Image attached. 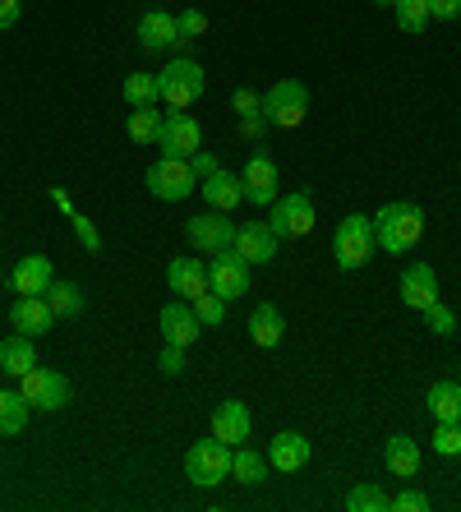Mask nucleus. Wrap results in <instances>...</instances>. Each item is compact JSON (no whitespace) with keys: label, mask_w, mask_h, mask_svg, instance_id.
Here are the masks:
<instances>
[{"label":"nucleus","mask_w":461,"mask_h":512,"mask_svg":"<svg viewBox=\"0 0 461 512\" xmlns=\"http://www.w3.org/2000/svg\"><path fill=\"white\" fill-rule=\"evenodd\" d=\"M28 397L19 393V388H0V434L5 439H14V434H24V425H28Z\"/></svg>","instance_id":"27"},{"label":"nucleus","mask_w":461,"mask_h":512,"mask_svg":"<svg viewBox=\"0 0 461 512\" xmlns=\"http://www.w3.org/2000/svg\"><path fill=\"white\" fill-rule=\"evenodd\" d=\"M166 286H171L180 300L203 296V291H208V263H199V259H171V263H166Z\"/></svg>","instance_id":"23"},{"label":"nucleus","mask_w":461,"mask_h":512,"mask_svg":"<svg viewBox=\"0 0 461 512\" xmlns=\"http://www.w3.org/2000/svg\"><path fill=\"white\" fill-rule=\"evenodd\" d=\"M10 323H14V333H24V337H47L56 314H51L47 296H19L10 305Z\"/></svg>","instance_id":"18"},{"label":"nucleus","mask_w":461,"mask_h":512,"mask_svg":"<svg viewBox=\"0 0 461 512\" xmlns=\"http://www.w3.org/2000/svg\"><path fill=\"white\" fill-rule=\"evenodd\" d=\"M309 116V88L300 79H277V84L263 93V120L277 125V130H296Z\"/></svg>","instance_id":"4"},{"label":"nucleus","mask_w":461,"mask_h":512,"mask_svg":"<svg viewBox=\"0 0 461 512\" xmlns=\"http://www.w3.org/2000/svg\"><path fill=\"white\" fill-rule=\"evenodd\" d=\"M157 130H162V116H157V107H134L130 120H125V134H130L134 143H157Z\"/></svg>","instance_id":"33"},{"label":"nucleus","mask_w":461,"mask_h":512,"mask_svg":"<svg viewBox=\"0 0 461 512\" xmlns=\"http://www.w3.org/2000/svg\"><path fill=\"white\" fill-rule=\"evenodd\" d=\"M157 328H162V342H176V346H185V351L203 337V323H199V314H194L190 300H171V305H162Z\"/></svg>","instance_id":"13"},{"label":"nucleus","mask_w":461,"mask_h":512,"mask_svg":"<svg viewBox=\"0 0 461 512\" xmlns=\"http://www.w3.org/2000/svg\"><path fill=\"white\" fill-rule=\"evenodd\" d=\"M434 300H438L434 268H429V263H406V273H402V305H406V310H420V314H425Z\"/></svg>","instance_id":"19"},{"label":"nucleus","mask_w":461,"mask_h":512,"mask_svg":"<svg viewBox=\"0 0 461 512\" xmlns=\"http://www.w3.org/2000/svg\"><path fill=\"white\" fill-rule=\"evenodd\" d=\"M277 162H272L268 153H254L245 162V171H240V190H245V203H254V208H272L277 203Z\"/></svg>","instance_id":"12"},{"label":"nucleus","mask_w":461,"mask_h":512,"mask_svg":"<svg viewBox=\"0 0 461 512\" xmlns=\"http://www.w3.org/2000/svg\"><path fill=\"white\" fill-rule=\"evenodd\" d=\"M231 476L240 480V485H263V480H268V457L263 453H254V448H245V443H240L236 453H231Z\"/></svg>","instance_id":"29"},{"label":"nucleus","mask_w":461,"mask_h":512,"mask_svg":"<svg viewBox=\"0 0 461 512\" xmlns=\"http://www.w3.org/2000/svg\"><path fill=\"white\" fill-rule=\"evenodd\" d=\"M203 65L199 60H190V56H176V60H166L162 70H157V88H162V102L171 111H185V107H194L203 97Z\"/></svg>","instance_id":"3"},{"label":"nucleus","mask_w":461,"mask_h":512,"mask_svg":"<svg viewBox=\"0 0 461 512\" xmlns=\"http://www.w3.org/2000/svg\"><path fill=\"white\" fill-rule=\"evenodd\" d=\"M56 282L47 254H24V259L10 268V286L14 296H47V286Z\"/></svg>","instance_id":"17"},{"label":"nucleus","mask_w":461,"mask_h":512,"mask_svg":"<svg viewBox=\"0 0 461 512\" xmlns=\"http://www.w3.org/2000/svg\"><path fill=\"white\" fill-rule=\"evenodd\" d=\"M157 365H162V374H171V379H180V374H185V346H176V342H162V356H157Z\"/></svg>","instance_id":"39"},{"label":"nucleus","mask_w":461,"mask_h":512,"mask_svg":"<svg viewBox=\"0 0 461 512\" xmlns=\"http://www.w3.org/2000/svg\"><path fill=\"white\" fill-rule=\"evenodd\" d=\"M420 236H425V213L415 203H383L374 217V240L388 254H411Z\"/></svg>","instance_id":"1"},{"label":"nucleus","mask_w":461,"mask_h":512,"mask_svg":"<svg viewBox=\"0 0 461 512\" xmlns=\"http://www.w3.org/2000/svg\"><path fill=\"white\" fill-rule=\"evenodd\" d=\"M392 14H397V28L411 37H420L429 28V0H397Z\"/></svg>","instance_id":"32"},{"label":"nucleus","mask_w":461,"mask_h":512,"mask_svg":"<svg viewBox=\"0 0 461 512\" xmlns=\"http://www.w3.org/2000/svg\"><path fill=\"white\" fill-rule=\"evenodd\" d=\"M33 365H37V337L10 333L5 342H0V370L10 374V379H24Z\"/></svg>","instance_id":"25"},{"label":"nucleus","mask_w":461,"mask_h":512,"mask_svg":"<svg viewBox=\"0 0 461 512\" xmlns=\"http://www.w3.org/2000/svg\"><path fill=\"white\" fill-rule=\"evenodd\" d=\"M346 512H392V494H383V485L365 480V485H351L342 499Z\"/></svg>","instance_id":"28"},{"label":"nucleus","mask_w":461,"mask_h":512,"mask_svg":"<svg viewBox=\"0 0 461 512\" xmlns=\"http://www.w3.org/2000/svg\"><path fill=\"white\" fill-rule=\"evenodd\" d=\"M199 194L208 208H217V213H236L240 203H245V190H240V176L236 171H213L208 180H199Z\"/></svg>","instance_id":"21"},{"label":"nucleus","mask_w":461,"mask_h":512,"mask_svg":"<svg viewBox=\"0 0 461 512\" xmlns=\"http://www.w3.org/2000/svg\"><path fill=\"white\" fill-rule=\"evenodd\" d=\"M120 97L134 107H157L162 102V88H157V74H125V84H120Z\"/></svg>","instance_id":"30"},{"label":"nucleus","mask_w":461,"mask_h":512,"mask_svg":"<svg viewBox=\"0 0 461 512\" xmlns=\"http://www.w3.org/2000/svg\"><path fill=\"white\" fill-rule=\"evenodd\" d=\"M190 305H194V314H199L203 328H217V323L226 319V305H231V300H222L217 291H203V296H194Z\"/></svg>","instance_id":"34"},{"label":"nucleus","mask_w":461,"mask_h":512,"mask_svg":"<svg viewBox=\"0 0 461 512\" xmlns=\"http://www.w3.org/2000/svg\"><path fill=\"white\" fill-rule=\"evenodd\" d=\"M374 5H379V10H392V5H397V0H374Z\"/></svg>","instance_id":"46"},{"label":"nucleus","mask_w":461,"mask_h":512,"mask_svg":"<svg viewBox=\"0 0 461 512\" xmlns=\"http://www.w3.org/2000/svg\"><path fill=\"white\" fill-rule=\"evenodd\" d=\"M51 199H56V208H60V213H65V217L74 213V199H70V194H65V190H51Z\"/></svg>","instance_id":"45"},{"label":"nucleus","mask_w":461,"mask_h":512,"mask_svg":"<svg viewBox=\"0 0 461 512\" xmlns=\"http://www.w3.org/2000/svg\"><path fill=\"white\" fill-rule=\"evenodd\" d=\"M194 190H199V176H194V167L185 157H157L153 167H148V194L153 199L180 203V199H190Z\"/></svg>","instance_id":"6"},{"label":"nucleus","mask_w":461,"mask_h":512,"mask_svg":"<svg viewBox=\"0 0 461 512\" xmlns=\"http://www.w3.org/2000/svg\"><path fill=\"white\" fill-rule=\"evenodd\" d=\"M157 148H162V157H185V162H190V157L203 148L199 120L185 116V111H171V116H162V130H157Z\"/></svg>","instance_id":"10"},{"label":"nucleus","mask_w":461,"mask_h":512,"mask_svg":"<svg viewBox=\"0 0 461 512\" xmlns=\"http://www.w3.org/2000/svg\"><path fill=\"white\" fill-rule=\"evenodd\" d=\"M143 51H176L180 47V28H176V14L171 10H148L134 28Z\"/></svg>","instance_id":"16"},{"label":"nucleus","mask_w":461,"mask_h":512,"mask_svg":"<svg viewBox=\"0 0 461 512\" xmlns=\"http://www.w3.org/2000/svg\"><path fill=\"white\" fill-rule=\"evenodd\" d=\"M19 393L28 397L33 411H60V406H70V379H65L60 370H42V365H33V370L19 379Z\"/></svg>","instance_id":"9"},{"label":"nucleus","mask_w":461,"mask_h":512,"mask_svg":"<svg viewBox=\"0 0 461 512\" xmlns=\"http://www.w3.org/2000/svg\"><path fill=\"white\" fill-rule=\"evenodd\" d=\"M236 111H240V116H263V97L259 93H249V88H240V93H236Z\"/></svg>","instance_id":"41"},{"label":"nucleus","mask_w":461,"mask_h":512,"mask_svg":"<svg viewBox=\"0 0 461 512\" xmlns=\"http://www.w3.org/2000/svg\"><path fill=\"white\" fill-rule=\"evenodd\" d=\"M309 457H314V448H309L305 434H296V429L272 434V443H268V466H272V471L296 476V471H305V466H309Z\"/></svg>","instance_id":"14"},{"label":"nucleus","mask_w":461,"mask_h":512,"mask_svg":"<svg viewBox=\"0 0 461 512\" xmlns=\"http://www.w3.org/2000/svg\"><path fill=\"white\" fill-rule=\"evenodd\" d=\"M425 406L438 425H461V379H438L429 388Z\"/></svg>","instance_id":"26"},{"label":"nucleus","mask_w":461,"mask_h":512,"mask_svg":"<svg viewBox=\"0 0 461 512\" xmlns=\"http://www.w3.org/2000/svg\"><path fill=\"white\" fill-rule=\"evenodd\" d=\"M47 305H51V314H56V319H74V314L88 305V296H83L74 282H51L47 286Z\"/></svg>","instance_id":"31"},{"label":"nucleus","mask_w":461,"mask_h":512,"mask_svg":"<svg viewBox=\"0 0 461 512\" xmlns=\"http://www.w3.org/2000/svg\"><path fill=\"white\" fill-rule=\"evenodd\" d=\"M176 28H180V42H194V37L208 33V14H203V10H185V14H176Z\"/></svg>","instance_id":"38"},{"label":"nucleus","mask_w":461,"mask_h":512,"mask_svg":"<svg viewBox=\"0 0 461 512\" xmlns=\"http://www.w3.org/2000/svg\"><path fill=\"white\" fill-rule=\"evenodd\" d=\"M434 453L438 457H461V425H438L434 429Z\"/></svg>","instance_id":"37"},{"label":"nucleus","mask_w":461,"mask_h":512,"mask_svg":"<svg viewBox=\"0 0 461 512\" xmlns=\"http://www.w3.org/2000/svg\"><path fill=\"white\" fill-rule=\"evenodd\" d=\"M319 222L314 213V194L309 190H296V194H277V203L268 208V227L277 231L282 240H296V236H309Z\"/></svg>","instance_id":"5"},{"label":"nucleus","mask_w":461,"mask_h":512,"mask_svg":"<svg viewBox=\"0 0 461 512\" xmlns=\"http://www.w3.org/2000/svg\"><path fill=\"white\" fill-rule=\"evenodd\" d=\"M208 291H217L222 300H240L249 291V263L236 250L208 254Z\"/></svg>","instance_id":"11"},{"label":"nucleus","mask_w":461,"mask_h":512,"mask_svg":"<svg viewBox=\"0 0 461 512\" xmlns=\"http://www.w3.org/2000/svg\"><path fill=\"white\" fill-rule=\"evenodd\" d=\"M282 337H286V319H282V310H277L272 300L254 305V314H249V342L263 346V351H272V346H282Z\"/></svg>","instance_id":"24"},{"label":"nucleus","mask_w":461,"mask_h":512,"mask_svg":"<svg viewBox=\"0 0 461 512\" xmlns=\"http://www.w3.org/2000/svg\"><path fill=\"white\" fill-rule=\"evenodd\" d=\"M185 240H190L199 254H222V250L236 245V222H231V213L208 208V213H199V217L185 222Z\"/></svg>","instance_id":"8"},{"label":"nucleus","mask_w":461,"mask_h":512,"mask_svg":"<svg viewBox=\"0 0 461 512\" xmlns=\"http://www.w3.org/2000/svg\"><path fill=\"white\" fill-rule=\"evenodd\" d=\"M190 167H194V176H199V180H208L213 171H222V162H217L213 153H203V148H199V153L190 157Z\"/></svg>","instance_id":"42"},{"label":"nucleus","mask_w":461,"mask_h":512,"mask_svg":"<svg viewBox=\"0 0 461 512\" xmlns=\"http://www.w3.org/2000/svg\"><path fill=\"white\" fill-rule=\"evenodd\" d=\"M425 323H429V333H438V337H452V333H457V314H452L443 300H434V305L425 310Z\"/></svg>","instance_id":"36"},{"label":"nucleus","mask_w":461,"mask_h":512,"mask_svg":"<svg viewBox=\"0 0 461 512\" xmlns=\"http://www.w3.org/2000/svg\"><path fill=\"white\" fill-rule=\"evenodd\" d=\"M185 476H190L199 489L222 485V480L231 476V443H222V439H199L190 453H185Z\"/></svg>","instance_id":"7"},{"label":"nucleus","mask_w":461,"mask_h":512,"mask_svg":"<svg viewBox=\"0 0 461 512\" xmlns=\"http://www.w3.org/2000/svg\"><path fill=\"white\" fill-rule=\"evenodd\" d=\"M392 512H429V494L402 489V494H392Z\"/></svg>","instance_id":"40"},{"label":"nucleus","mask_w":461,"mask_h":512,"mask_svg":"<svg viewBox=\"0 0 461 512\" xmlns=\"http://www.w3.org/2000/svg\"><path fill=\"white\" fill-rule=\"evenodd\" d=\"M277 245H282V236H277L268 222H245V227H236V245H231V250H236L240 259L254 268V263H272V259H277Z\"/></svg>","instance_id":"15"},{"label":"nucleus","mask_w":461,"mask_h":512,"mask_svg":"<svg viewBox=\"0 0 461 512\" xmlns=\"http://www.w3.org/2000/svg\"><path fill=\"white\" fill-rule=\"evenodd\" d=\"M429 19H461V0H429Z\"/></svg>","instance_id":"43"},{"label":"nucleus","mask_w":461,"mask_h":512,"mask_svg":"<svg viewBox=\"0 0 461 512\" xmlns=\"http://www.w3.org/2000/svg\"><path fill=\"white\" fill-rule=\"evenodd\" d=\"M19 14H24V0H0V33L19 24Z\"/></svg>","instance_id":"44"},{"label":"nucleus","mask_w":461,"mask_h":512,"mask_svg":"<svg viewBox=\"0 0 461 512\" xmlns=\"http://www.w3.org/2000/svg\"><path fill=\"white\" fill-rule=\"evenodd\" d=\"M70 227H74V240H79L88 254L102 250V231H97V222L88 213H70Z\"/></svg>","instance_id":"35"},{"label":"nucleus","mask_w":461,"mask_h":512,"mask_svg":"<svg viewBox=\"0 0 461 512\" xmlns=\"http://www.w3.org/2000/svg\"><path fill=\"white\" fill-rule=\"evenodd\" d=\"M379 250V240H374V217L365 213H346L337 222V236H332V254H337V268L342 273H360L369 259Z\"/></svg>","instance_id":"2"},{"label":"nucleus","mask_w":461,"mask_h":512,"mask_svg":"<svg viewBox=\"0 0 461 512\" xmlns=\"http://www.w3.org/2000/svg\"><path fill=\"white\" fill-rule=\"evenodd\" d=\"M420 462H425V453H420V443H415L411 434H392V439L383 443V466H388L397 480H415L420 476Z\"/></svg>","instance_id":"22"},{"label":"nucleus","mask_w":461,"mask_h":512,"mask_svg":"<svg viewBox=\"0 0 461 512\" xmlns=\"http://www.w3.org/2000/svg\"><path fill=\"white\" fill-rule=\"evenodd\" d=\"M249 429H254V416H249V406L236 402V397H226V402L213 411V439L236 443L240 448V443L249 439Z\"/></svg>","instance_id":"20"}]
</instances>
